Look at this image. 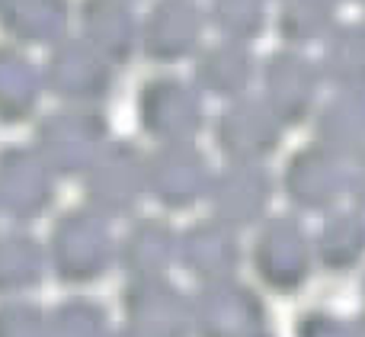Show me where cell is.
<instances>
[{
  "instance_id": "cell-15",
  "label": "cell",
  "mask_w": 365,
  "mask_h": 337,
  "mask_svg": "<svg viewBox=\"0 0 365 337\" xmlns=\"http://www.w3.org/2000/svg\"><path fill=\"white\" fill-rule=\"evenodd\" d=\"M38 103V74L26 55L0 49V119L19 122Z\"/></svg>"
},
{
  "instance_id": "cell-5",
  "label": "cell",
  "mask_w": 365,
  "mask_h": 337,
  "mask_svg": "<svg viewBox=\"0 0 365 337\" xmlns=\"http://www.w3.org/2000/svg\"><path fill=\"white\" fill-rule=\"evenodd\" d=\"M45 84L71 103H93L109 94L113 71L90 42L68 39L51 51L48 68H45Z\"/></svg>"
},
{
  "instance_id": "cell-14",
  "label": "cell",
  "mask_w": 365,
  "mask_h": 337,
  "mask_svg": "<svg viewBox=\"0 0 365 337\" xmlns=\"http://www.w3.org/2000/svg\"><path fill=\"white\" fill-rule=\"evenodd\" d=\"M321 74L340 90H365V26H340L330 32Z\"/></svg>"
},
{
  "instance_id": "cell-11",
  "label": "cell",
  "mask_w": 365,
  "mask_h": 337,
  "mask_svg": "<svg viewBox=\"0 0 365 337\" xmlns=\"http://www.w3.org/2000/svg\"><path fill=\"white\" fill-rule=\"evenodd\" d=\"M202 177H205V164L186 145L164 148L160 154H154L145 171V180L151 183V190L170 206L189 203L202 190Z\"/></svg>"
},
{
  "instance_id": "cell-22",
  "label": "cell",
  "mask_w": 365,
  "mask_h": 337,
  "mask_svg": "<svg viewBox=\"0 0 365 337\" xmlns=\"http://www.w3.org/2000/svg\"><path fill=\"white\" fill-rule=\"evenodd\" d=\"M158 251H167V231L154 222H145L141 228H135L125 241V263L132 270L151 267V261H160Z\"/></svg>"
},
{
  "instance_id": "cell-19",
  "label": "cell",
  "mask_w": 365,
  "mask_h": 337,
  "mask_svg": "<svg viewBox=\"0 0 365 337\" xmlns=\"http://www.w3.org/2000/svg\"><path fill=\"white\" fill-rule=\"evenodd\" d=\"M212 23L227 42H250L263 32V0H212Z\"/></svg>"
},
{
  "instance_id": "cell-9",
  "label": "cell",
  "mask_w": 365,
  "mask_h": 337,
  "mask_svg": "<svg viewBox=\"0 0 365 337\" xmlns=\"http://www.w3.org/2000/svg\"><path fill=\"white\" fill-rule=\"evenodd\" d=\"M83 42L106 61H128L138 45V19L125 0H83Z\"/></svg>"
},
{
  "instance_id": "cell-12",
  "label": "cell",
  "mask_w": 365,
  "mask_h": 337,
  "mask_svg": "<svg viewBox=\"0 0 365 337\" xmlns=\"http://www.w3.org/2000/svg\"><path fill=\"white\" fill-rule=\"evenodd\" d=\"M0 23L23 42H55L68 26V0H0Z\"/></svg>"
},
{
  "instance_id": "cell-6",
  "label": "cell",
  "mask_w": 365,
  "mask_h": 337,
  "mask_svg": "<svg viewBox=\"0 0 365 337\" xmlns=\"http://www.w3.org/2000/svg\"><path fill=\"white\" fill-rule=\"evenodd\" d=\"M138 116L141 126L154 139H167L177 145L202 126V103L189 84L177 81V77H160L141 90Z\"/></svg>"
},
{
  "instance_id": "cell-21",
  "label": "cell",
  "mask_w": 365,
  "mask_h": 337,
  "mask_svg": "<svg viewBox=\"0 0 365 337\" xmlns=\"http://www.w3.org/2000/svg\"><path fill=\"white\" fill-rule=\"evenodd\" d=\"M0 337H51L48 315L29 302L0 306Z\"/></svg>"
},
{
  "instance_id": "cell-13",
  "label": "cell",
  "mask_w": 365,
  "mask_h": 337,
  "mask_svg": "<svg viewBox=\"0 0 365 337\" xmlns=\"http://www.w3.org/2000/svg\"><path fill=\"white\" fill-rule=\"evenodd\" d=\"M253 61L244 51L240 42H218L212 49L202 51L199 64H195V81L202 90L215 96H237L250 87Z\"/></svg>"
},
{
  "instance_id": "cell-17",
  "label": "cell",
  "mask_w": 365,
  "mask_h": 337,
  "mask_svg": "<svg viewBox=\"0 0 365 337\" xmlns=\"http://www.w3.org/2000/svg\"><path fill=\"white\" fill-rule=\"evenodd\" d=\"M334 0H285L279 13V32L289 42H314L334 26Z\"/></svg>"
},
{
  "instance_id": "cell-18",
  "label": "cell",
  "mask_w": 365,
  "mask_h": 337,
  "mask_svg": "<svg viewBox=\"0 0 365 337\" xmlns=\"http://www.w3.org/2000/svg\"><path fill=\"white\" fill-rule=\"evenodd\" d=\"M321 135L330 141H365V90H340L324 109Z\"/></svg>"
},
{
  "instance_id": "cell-1",
  "label": "cell",
  "mask_w": 365,
  "mask_h": 337,
  "mask_svg": "<svg viewBox=\"0 0 365 337\" xmlns=\"http://www.w3.org/2000/svg\"><path fill=\"white\" fill-rule=\"evenodd\" d=\"M103 135L106 126L100 116L83 106H71L42 119L32 151L51 173L71 177V173H83L96 161V154L103 151Z\"/></svg>"
},
{
  "instance_id": "cell-2",
  "label": "cell",
  "mask_w": 365,
  "mask_h": 337,
  "mask_svg": "<svg viewBox=\"0 0 365 337\" xmlns=\"http://www.w3.org/2000/svg\"><path fill=\"white\" fill-rule=\"evenodd\" d=\"M48 257L61 283H90L106 270L113 241L103 216L93 209H71L51 228Z\"/></svg>"
},
{
  "instance_id": "cell-7",
  "label": "cell",
  "mask_w": 365,
  "mask_h": 337,
  "mask_svg": "<svg viewBox=\"0 0 365 337\" xmlns=\"http://www.w3.org/2000/svg\"><path fill=\"white\" fill-rule=\"evenodd\" d=\"M202 39V16L192 0H158L148 13L141 45L151 61H180Z\"/></svg>"
},
{
  "instance_id": "cell-4",
  "label": "cell",
  "mask_w": 365,
  "mask_h": 337,
  "mask_svg": "<svg viewBox=\"0 0 365 337\" xmlns=\"http://www.w3.org/2000/svg\"><path fill=\"white\" fill-rule=\"evenodd\" d=\"M141 161L128 145L103 148L96 161L83 171V193L90 199V209L100 216H122L132 209L141 193Z\"/></svg>"
},
{
  "instance_id": "cell-10",
  "label": "cell",
  "mask_w": 365,
  "mask_h": 337,
  "mask_svg": "<svg viewBox=\"0 0 365 337\" xmlns=\"http://www.w3.org/2000/svg\"><path fill=\"white\" fill-rule=\"evenodd\" d=\"M218 141L231 154L266 151L279 141V122L269 106L257 100H240L218 119Z\"/></svg>"
},
{
  "instance_id": "cell-20",
  "label": "cell",
  "mask_w": 365,
  "mask_h": 337,
  "mask_svg": "<svg viewBox=\"0 0 365 337\" xmlns=\"http://www.w3.org/2000/svg\"><path fill=\"white\" fill-rule=\"evenodd\" d=\"M51 337H106L103 331V312L93 302L83 299H68L48 315Z\"/></svg>"
},
{
  "instance_id": "cell-16",
  "label": "cell",
  "mask_w": 365,
  "mask_h": 337,
  "mask_svg": "<svg viewBox=\"0 0 365 337\" xmlns=\"http://www.w3.org/2000/svg\"><path fill=\"white\" fill-rule=\"evenodd\" d=\"M45 257L29 235H0V296L23 293L42 280Z\"/></svg>"
},
{
  "instance_id": "cell-8",
  "label": "cell",
  "mask_w": 365,
  "mask_h": 337,
  "mask_svg": "<svg viewBox=\"0 0 365 337\" xmlns=\"http://www.w3.org/2000/svg\"><path fill=\"white\" fill-rule=\"evenodd\" d=\"M317 84H321L317 68L295 51H279L263 68L266 100L272 113L282 119H302L308 113L317 96Z\"/></svg>"
},
{
  "instance_id": "cell-3",
  "label": "cell",
  "mask_w": 365,
  "mask_h": 337,
  "mask_svg": "<svg viewBox=\"0 0 365 337\" xmlns=\"http://www.w3.org/2000/svg\"><path fill=\"white\" fill-rule=\"evenodd\" d=\"M55 199V173L32 148L0 151V212L13 222H32Z\"/></svg>"
}]
</instances>
